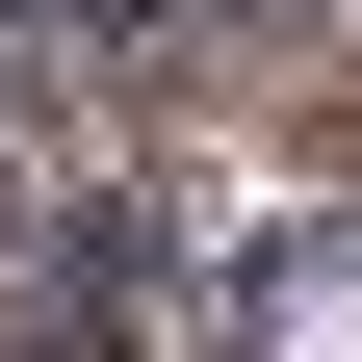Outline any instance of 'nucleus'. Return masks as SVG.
Listing matches in <instances>:
<instances>
[{"label":"nucleus","instance_id":"1","mask_svg":"<svg viewBox=\"0 0 362 362\" xmlns=\"http://www.w3.org/2000/svg\"><path fill=\"white\" fill-rule=\"evenodd\" d=\"M207 362H362V233H259L233 310H207Z\"/></svg>","mask_w":362,"mask_h":362}]
</instances>
